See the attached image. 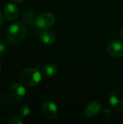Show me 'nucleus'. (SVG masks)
<instances>
[{"instance_id": "obj_15", "label": "nucleus", "mask_w": 123, "mask_h": 124, "mask_svg": "<svg viewBox=\"0 0 123 124\" xmlns=\"http://www.w3.org/2000/svg\"><path fill=\"white\" fill-rule=\"evenodd\" d=\"M6 49V46L4 43L0 42V57L3 55V54L4 53Z\"/></svg>"}, {"instance_id": "obj_11", "label": "nucleus", "mask_w": 123, "mask_h": 124, "mask_svg": "<svg viewBox=\"0 0 123 124\" xmlns=\"http://www.w3.org/2000/svg\"><path fill=\"white\" fill-rule=\"evenodd\" d=\"M58 73V68L55 64L49 63L43 66L42 69L43 75L46 78H53Z\"/></svg>"}, {"instance_id": "obj_16", "label": "nucleus", "mask_w": 123, "mask_h": 124, "mask_svg": "<svg viewBox=\"0 0 123 124\" xmlns=\"http://www.w3.org/2000/svg\"><path fill=\"white\" fill-rule=\"evenodd\" d=\"M3 22H4V17H3V15L1 14V12H0V26L2 25Z\"/></svg>"}, {"instance_id": "obj_19", "label": "nucleus", "mask_w": 123, "mask_h": 124, "mask_svg": "<svg viewBox=\"0 0 123 124\" xmlns=\"http://www.w3.org/2000/svg\"><path fill=\"white\" fill-rule=\"evenodd\" d=\"M1 64H0V73H1Z\"/></svg>"}, {"instance_id": "obj_6", "label": "nucleus", "mask_w": 123, "mask_h": 124, "mask_svg": "<svg viewBox=\"0 0 123 124\" xmlns=\"http://www.w3.org/2000/svg\"><path fill=\"white\" fill-rule=\"evenodd\" d=\"M108 53L113 57L120 58L123 57V43L119 40H112L107 46Z\"/></svg>"}, {"instance_id": "obj_8", "label": "nucleus", "mask_w": 123, "mask_h": 124, "mask_svg": "<svg viewBox=\"0 0 123 124\" xmlns=\"http://www.w3.org/2000/svg\"><path fill=\"white\" fill-rule=\"evenodd\" d=\"M4 13L8 20H14L19 15V9L14 3H8L4 8Z\"/></svg>"}, {"instance_id": "obj_4", "label": "nucleus", "mask_w": 123, "mask_h": 124, "mask_svg": "<svg viewBox=\"0 0 123 124\" xmlns=\"http://www.w3.org/2000/svg\"><path fill=\"white\" fill-rule=\"evenodd\" d=\"M41 113L48 120L55 119L58 116V108L54 102L51 100L45 101L41 106Z\"/></svg>"}, {"instance_id": "obj_17", "label": "nucleus", "mask_w": 123, "mask_h": 124, "mask_svg": "<svg viewBox=\"0 0 123 124\" xmlns=\"http://www.w3.org/2000/svg\"><path fill=\"white\" fill-rule=\"evenodd\" d=\"M120 38H121V39L123 40V27L121 28V30H120Z\"/></svg>"}, {"instance_id": "obj_5", "label": "nucleus", "mask_w": 123, "mask_h": 124, "mask_svg": "<svg viewBox=\"0 0 123 124\" xmlns=\"http://www.w3.org/2000/svg\"><path fill=\"white\" fill-rule=\"evenodd\" d=\"M110 105L115 110L123 111V92L121 90H115L109 97Z\"/></svg>"}, {"instance_id": "obj_18", "label": "nucleus", "mask_w": 123, "mask_h": 124, "mask_svg": "<svg viewBox=\"0 0 123 124\" xmlns=\"http://www.w3.org/2000/svg\"><path fill=\"white\" fill-rule=\"evenodd\" d=\"M12 2H14V3H21V2H22L23 1H25V0H11Z\"/></svg>"}, {"instance_id": "obj_3", "label": "nucleus", "mask_w": 123, "mask_h": 124, "mask_svg": "<svg viewBox=\"0 0 123 124\" xmlns=\"http://www.w3.org/2000/svg\"><path fill=\"white\" fill-rule=\"evenodd\" d=\"M55 23V17L51 12H46L40 14L36 19L35 23L38 28L41 30H48L51 28Z\"/></svg>"}, {"instance_id": "obj_13", "label": "nucleus", "mask_w": 123, "mask_h": 124, "mask_svg": "<svg viewBox=\"0 0 123 124\" xmlns=\"http://www.w3.org/2000/svg\"><path fill=\"white\" fill-rule=\"evenodd\" d=\"M31 112V108L29 105H24L20 109V113L22 116L26 117L30 115Z\"/></svg>"}, {"instance_id": "obj_9", "label": "nucleus", "mask_w": 123, "mask_h": 124, "mask_svg": "<svg viewBox=\"0 0 123 124\" xmlns=\"http://www.w3.org/2000/svg\"><path fill=\"white\" fill-rule=\"evenodd\" d=\"M101 111V105L96 102H91L85 108V115L88 118H91Z\"/></svg>"}, {"instance_id": "obj_10", "label": "nucleus", "mask_w": 123, "mask_h": 124, "mask_svg": "<svg viewBox=\"0 0 123 124\" xmlns=\"http://www.w3.org/2000/svg\"><path fill=\"white\" fill-rule=\"evenodd\" d=\"M39 38L43 44L47 45L53 44L56 41L55 34L48 30H44L43 31H42L39 35Z\"/></svg>"}, {"instance_id": "obj_1", "label": "nucleus", "mask_w": 123, "mask_h": 124, "mask_svg": "<svg viewBox=\"0 0 123 124\" xmlns=\"http://www.w3.org/2000/svg\"><path fill=\"white\" fill-rule=\"evenodd\" d=\"M26 33V28L22 23L17 22L12 23L7 29V41L11 44H18L25 39Z\"/></svg>"}, {"instance_id": "obj_20", "label": "nucleus", "mask_w": 123, "mask_h": 124, "mask_svg": "<svg viewBox=\"0 0 123 124\" xmlns=\"http://www.w3.org/2000/svg\"><path fill=\"white\" fill-rule=\"evenodd\" d=\"M0 97H1V92H0Z\"/></svg>"}, {"instance_id": "obj_14", "label": "nucleus", "mask_w": 123, "mask_h": 124, "mask_svg": "<svg viewBox=\"0 0 123 124\" xmlns=\"http://www.w3.org/2000/svg\"><path fill=\"white\" fill-rule=\"evenodd\" d=\"M9 124H22L23 121L21 116H17V115H14L12 116L9 120Z\"/></svg>"}, {"instance_id": "obj_7", "label": "nucleus", "mask_w": 123, "mask_h": 124, "mask_svg": "<svg viewBox=\"0 0 123 124\" xmlns=\"http://www.w3.org/2000/svg\"><path fill=\"white\" fill-rule=\"evenodd\" d=\"M9 93L12 97L19 101L25 96L26 89L22 84L16 82L11 85L9 88Z\"/></svg>"}, {"instance_id": "obj_12", "label": "nucleus", "mask_w": 123, "mask_h": 124, "mask_svg": "<svg viewBox=\"0 0 123 124\" xmlns=\"http://www.w3.org/2000/svg\"><path fill=\"white\" fill-rule=\"evenodd\" d=\"M30 12H31L30 10H27L25 12L23 13V15H22L23 19L29 25H31L32 23H33V13Z\"/></svg>"}, {"instance_id": "obj_2", "label": "nucleus", "mask_w": 123, "mask_h": 124, "mask_svg": "<svg viewBox=\"0 0 123 124\" xmlns=\"http://www.w3.org/2000/svg\"><path fill=\"white\" fill-rule=\"evenodd\" d=\"M42 77L40 71L36 68H26L20 74L21 83L27 86L33 87L41 81Z\"/></svg>"}]
</instances>
